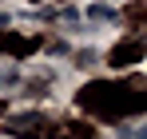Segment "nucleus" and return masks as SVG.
<instances>
[{
  "mask_svg": "<svg viewBox=\"0 0 147 139\" xmlns=\"http://www.w3.org/2000/svg\"><path fill=\"white\" fill-rule=\"evenodd\" d=\"M4 131H8V135H20V139H48L52 123L44 115H16V119L4 123Z\"/></svg>",
  "mask_w": 147,
  "mask_h": 139,
  "instance_id": "f257e3e1",
  "label": "nucleus"
},
{
  "mask_svg": "<svg viewBox=\"0 0 147 139\" xmlns=\"http://www.w3.org/2000/svg\"><path fill=\"white\" fill-rule=\"evenodd\" d=\"M139 52H143L139 44H123V48H115V52H111V64H131Z\"/></svg>",
  "mask_w": 147,
  "mask_h": 139,
  "instance_id": "f03ea898",
  "label": "nucleus"
},
{
  "mask_svg": "<svg viewBox=\"0 0 147 139\" xmlns=\"http://www.w3.org/2000/svg\"><path fill=\"white\" fill-rule=\"evenodd\" d=\"M88 16H92V20H115V8H107V4H96V8H88Z\"/></svg>",
  "mask_w": 147,
  "mask_h": 139,
  "instance_id": "7ed1b4c3",
  "label": "nucleus"
}]
</instances>
